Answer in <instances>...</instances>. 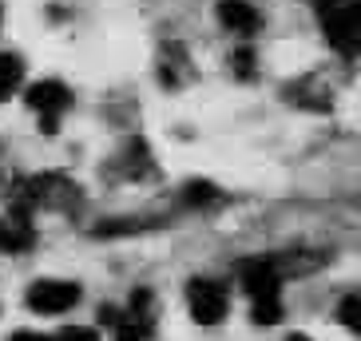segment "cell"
<instances>
[{
  "label": "cell",
  "instance_id": "cell-9",
  "mask_svg": "<svg viewBox=\"0 0 361 341\" xmlns=\"http://www.w3.org/2000/svg\"><path fill=\"white\" fill-rule=\"evenodd\" d=\"M20 84H24V60L12 52H0V104L12 92H20Z\"/></svg>",
  "mask_w": 361,
  "mask_h": 341
},
{
  "label": "cell",
  "instance_id": "cell-12",
  "mask_svg": "<svg viewBox=\"0 0 361 341\" xmlns=\"http://www.w3.org/2000/svg\"><path fill=\"white\" fill-rule=\"evenodd\" d=\"M338 318L345 321V330H353V333L361 330V298H357V294H350V298L341 302V309H338Z\"/></svg>",
  "mask_w": 361,
  "mask_h": 341
},
{
  "label": "cell",
  "instance_id": "cell-11",
  "mask_svg": "<svg viewBox=\"0 0 361 341\" xmlns=\"http://www.w3.org/2000/svg\"><path fill=\"white\" fill-rule=\"evenodd\" d=\"M255 64H258L255 48H234L231 52V68L243 75V80H255Z\"/></svg>",
  "mask_w": 361,
  "mask_h": 341
},
{
  "label": "cell",
  "instance_id": "cell-1",
  "mask_svg": "<svg viewBox=\"0 0 361 341\" xmlns=\"http://www.w3.org/2000/svg\"><path fill=\"white\" fill-rule=\"evenodd\" d=\"M80 203V187L64 175H28L12 187V211L20 218H32L36 211H68Z\"/></svg>",
  "mask_w": 361,
  "mask_h": 341
},
{
  "label": "cell",
  "instance_id": "cell-16",
  "mask_svg": "<svg viewBox=\"0 0 361 341\" xmlns=\"http://www.w3.org/2000/svg\"><path fill=\"white\" fill-rule=\"evenodd\" d=\"M0 24H4V8H0Z\"/></svg>",
  "mask_w": 361,
  "mask_h": 341
},
{
  "label": "cell",
  "instance_id": "cell-6",
  "mask_svg": "<svg viewBox=\"0 0 361 341\" xmlns=\"http://www.w3.org/2000/svg\"><path fill=\"white\" fill-rule=\"evenodd\" d=\"M24 99H28V107L40 116V128L48 131V135L60 128V116L72 107V92H68L60 80H36V84L24 92Z\"/></svg>",
  "mask_w": 361,
  "mask_h": 341
},
{
  "label": "cell",
  "instance_id": "cell-3",
  "mask_svg": "<svg viewBox=\"0 0 361 341\" xmlns=\"http://www.w3.org/2000/svg\"><path fill=\"white\" fill-rule=\"evenodd\" d=\"M322 32L345 60H353L361 48V4L357 0H329L318 8Z\"/></svg>",
  "mask_w": 361,
  "mask_h": 341
},
{
  "label": "cell",
  "instance_id": "cell-17",
  "mask_svg": "<svg viewBox=\"0 0 361 341\" xmlns=\"http://www.w3.org/2000/svg\"><path fill=\"white\" fill-rule=\"evenodd\" d=\"M322 4H329V0H318V8H322Z\"/></svg>",
  "mask_w": 361,
  "mask_h": 341
},
{
  "label": "cell",
  "instance_id": "cell-2",
  "mask_svg": "<svg viewBox=\"0 0 361 341\" xmlns=\"http://www.w3.org/2000/svg\"><path fill=\"white\" fill-rule=\"evenodd\" d=\"M238 282L250 298V318L255 326H274L282 318V278L270 266V258H246L238 262Z\"/></svg>",
  "mask_w": 361,
  "mask_h": 341
},
{
  "label": "cell",
  "instance_id": "cell-13",
  "mask_svg": "<svg viewBox=\"0 0 361 341\" xmlns=\"http://www.w3.org/2000/svg\"><path fill=\"white\" fill-rule=\"evenodd\" d=\"M52 341H99V333L87 330V326H64V330L56 333Z\"/></svg>",
  "mask_w": 361,
  "mask_h": 341
},
{
  "label": "cell",
  "instance_id": "cell-7",
  "mask_svg": "<svg viewBox=\"0 0 361 341\" xmlns=\"http://www.w3.org/2000/svg\"><path fill=\"white\" fill-rule=\"evenodd\" d=\"M219 24H223L226 32L250 40V36L262 28V16H258V8L250 0H223V4H219Z\"/></svg>",
  "mask_w": 361,
  "mask_h": 341
},
{
  "label": "cell",
  "instance_id": "cell-15",
  "mask_svg": "<svg viewBox=\"0 0 361 341\" xmlns=\"http://www.w3.org/2000/svg\"><path fill=\"white\" fill-rule=\"evenodd\" d=\"M286 341H314V337H306V333H290Z\"/></svg>",
  "mask_w": 361,
  "mask_h": 341
},
{
  "label": "cell",
  "instance_id": "cell-8",
  "mask_svg": "<svg viewBox=\"0 0 361 341\" xmlns=\"http://www.w3.org/2000/svg\"><path fill=\"white\" fill-rule=\"evenodd\" d=\"M32 246H36L32 218H20V214H4L0 218V254H28Z\"/></svg>",
  "mask_w": 361,
  "mask_h": 341
},
{
  "label": "cell",
  "instance_id": "cell-4",
  "mask_svg": "<svg viewBox=\"0 0 361 341\" xmlns=\"http://www.w3.org/2000/svg\"><path fill=\"white\" fill-rule=\"evenodd\" d=\"M80 298H84L80 282H68V278H36L32 286H28V294H24L28 309H32V314H48V318L75 309Z\"/></svg>",
  "mask_w": 361,
  "mask_h": 341
},
{
  "label": "cell",
  "instance_id": "cell-14",
  "mask_svg": "<svg viewBox=\"0 0 361 341\" xmlns=\"http://www.w3.org/2000/svg\"><path fill=\"white\" fill-rule=\"evenodd\" d=\"M8 341H52V337H44V333H28V330H20V333H12Z\"/></svg>",
  "mask_w": 361,
  "mask_h": 341
},
{
  "label": "cell",
  "instance_id": "cell-5",
  "mask_svg": "<svg viewBox=\"0 0 361 341\" xmlns=\"http://www.w3.org/2000/svg\"><path fill=\"white\" fill-rule=\"evenodd\" d=\"M187 309L199 326H219L231 314V294L214 278H191L187 282Z\"/></svg>",
  "mask_w": 361,
  "mask_h": 341
},
{
  "label": "cell",
  "instance_id": "cell-10",
  "mask_svg": "<svg viewBox=\"0 0 361 341\" xmlns=\"http://www.w3.org/2000/svg\"><path fill=\"white\" fill-rule=\"evenodd\" d=\"M123 163H128V179H155V167H151V155L147 147H143V139H131L128 143V155H123Z\"/></svg>",
  "mask_w": 361,
  "mask_h": 341
}]
</instances>
